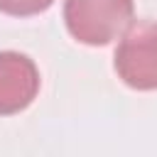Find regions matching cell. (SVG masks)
<instances>
[{"label": "cell", "mask_w": 157, "mask_h": 157, "mask_svg": "<svg viewBox=\"0 0 157 157\" xmlns=\"http://www.w3.org/2000/svg\"><path fill=\"white\" fill-rule=\"evenodd\" d=\"M54 0H0V12L15 15V17H27V15H39L44 12Z\"/></svg>", "instance_id": "4"}, {"label": "cell", "mask_w": 157, "mask_h": 157, "mask_svg": "<svg viewBox=\"0 0 157 157\" xmlns=\"http://www.w3.org/2000/svg\"><path fill=\"white\" fill-rule=\"evenodd\" d=\"M39 91L34 61L20 52H0V115L25 110Z\"/></svg>", "instance_id": "3"}, {"label": "cell", "mask_w": 157, "mask_h": 157, "mask_svg": "<svg viewBox=\"0 0 157 157\" xmlns=\"http://www.w3.org/2000/svg\"><path fill=\"white\" fill-rule=\"evenodd\" d=\"M115 71L130 88H157V22L142 20L125 29L115 49Z\"/></svg>", "instance_id": "2"}, {"label": "cell", "mask_w": 157, "mask_h": 157, "mask_svg": "<svg viewBox=\"0 0 157 157\" xmlns=\"http://www.w3.org/2000/svg\"><path fill=\"white\" fill-rule=\"evenodd\" d=\"M132 0H66L64 22L74 39L103 47L132 22Z\"/></svg>", "instance_id": "1"}]
</instances>
